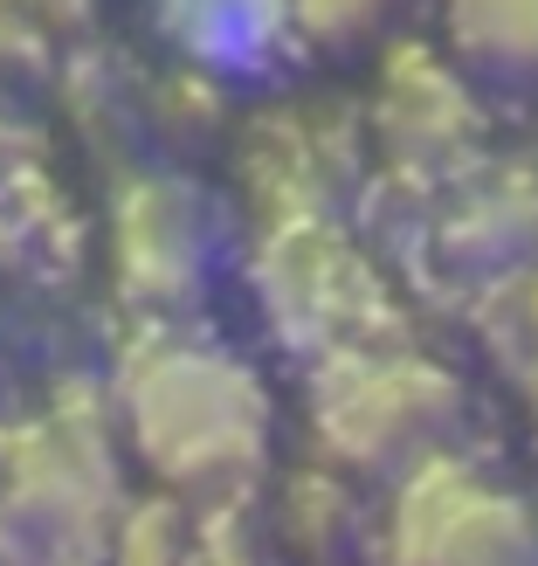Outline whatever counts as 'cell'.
<instances>
[{"mask_svg":"<svg viewBox=\"0 0 538 566\" xmlns=\"http://www.w3.org/2000/svg\"><path fill=\"white\" fill-rule=\"evenodd\" d=\"M91 21V0H0V70H49L55 42Z\"/></svg>","mask_w":538,"mask_h":566,"instance_id":"obj_16","label":"cell"},{"mask_svg":"<svg viewBox=\"0 0 538 566\" xmlns=\"http://www.w3.org/2000/svg\"><path fill=\"white\" fill-rule=\"evenodd\" d=\"M442 28L463 70L504 83L538 76V0H442Z\"/></svg>","mask_w":538,"mask_h":566,"instance_id":"obj_13","label":"cell"},{"mask_svg":"<svg viewBox=\"0 0 538 566\" xmlns=\"http://www.w3.org/2000/svg\"><path fill=\"white\" fill-rule=\"evenodd\" d=\"M152 21L193 70L214 76H249L276 42H291V0H152Z\"/></svg>","mask_w":538,"mask_h":566,"instance_id":"obj_10","label":"cell"},{"mask_svg":"<svg viewBox=\"0 0 538 566\" xmlns=\"http://www.w3.org/2000/svg\"><path fill=\"white\" fill-rule=\"evenodd\" d=\"M387 566H538V518L463 457L429 449L387 504Z\"/></svg>","mask_w":538,"mask_h":566,"instance_id":"obj_6","label":"cell"},{"mask_svg":"<svg viewBox=\"0 0 538 566\" xmlns=\"http://www.w3.org/2000/svg\"><path fill=\"white\" fill-rule=\"evenodd\" d=\"M0 512L8 546L28 566H104L118 532V457L91 394H63L0 442Z\"/></svg>","mask_w":538,"mask_h":566,"instance_id":"obj_2","label":"cell"},{"mask_svg":"<svg viewBox=\"0 0 538 566\" xmlns=\"http://www.w3.org/2000/svg\"><path fill=\"white\" fill-rule=\"evenodd\" d=\"M484 353L511 374L518 401L538 429V270L504 276L484 291Z\"/></svg>","mask_w":538,"mask_h":566,"instance_id":"obj_14","label":"cell"},{"mask_svg":"<svg viewBox=\"0 0 538 566\" xmlns=\"http://www.w3.org/2000/svg\"><path fill=\"white\" fill-rule=\"evenodd\" d=\"M63 111L70 125L104 153H131L138 138H152V76H138L118 49H76L63 70Z\"/></svg>","mask_w":538,"mask_h":566,"instance_id":"obj_12","label":"cell"},{"mask_svg":"<svg viewBox=\"0 0 538 566\" xmlns=\"http://www.w3.org/2000/svg\"><path fill=\"white\" fill-rule=\"evenodd\" d=\"M401 14V0H291V42L310 49H359Z\"/></svg>","mask_w":538,"mask_h":566,"instance_id":"obj_17","label":"cell"},{"mask_svg":"<svg viewBox=\"0 0 538 566\" xmlns=\"http://www.w3.org/2000/svg\"><path fill=\"white\" fill-rule=\"evenodd\" d=\"M76 249L83 229L35 159H14L0 166V276H21V283H55L76 270Z\"/></svg>","mask_w":538,"mask_h":566,"instance_id":"obj_11","label":"cell"},{"mask_svg":"<svg viewBox=\"0 0 538 566\" xmlns=\"http://www.w3.org/2000/svg\"><path fill=\"white\" fill-rule=\"evenodd\" d=\"M235 159H242V193L263 229L310 221L331 214L338 193L359 180V125L325 104H283L242 132Z\"/></svg>","mask_w":538,"mask_h":566,"instance_id":"obj_8","label":"cell"},{"mask_svg":"<svg viewBox=\"0 0 538 566\" xmlns=\"http://www.w3.org/2000/svg\"><path fill=\"white\" fill-rule=\"evenodd\" d=\"M352 525H359V504H352V484H346V470H304L291 476V491H283V546H297L310 559H325L352 539Z\"/></svg>","mask_w":538,"mask_h":566,"instance_id":"obj_15","label":"cell"},{"mask_svg":"<svg viewBox=\"0 0 538 566\" xmlns=\"http://www.w3.org/2000/svg\"><path fill=\"white\" fill-rule=\"evenodd\" d=\"M221 208L208 201L187 174H131L110 201V229H104V256L118 297L138 304L152 325H166L173 311H193L214 283L221 263Z\"/></svg>","mask_w":538,"mask_h":566,"instance_id":"obj_5","label":"cell"},{"mask_svg":"<svg viewBox=\"0 0 538 566\" xmlns=\"http://www.w3.org/2000/svg\"><path fill=\"white\" fill-rule=\"evenodd\" d=\"M118 421L131 457L173 497H235L270 457V394L229 346L146 325L118 359Z\"/></svg>","mask_w":538,"mask_h":566,"instance_id":"obj_1","label":"cell"},{"mask_svg":"<svg viewBox=\"0 0 538 566\" xmlns=\"http://www.w3.org/2000/svg\"><path fill=\"white\" fill-rule=\"evenodd\" d=\"M531 249H538V180L518 166H470L449 187H435L429 214H421V256L470 291L525 276Z\"/></svg>","mask_w":538,"mask_h":566,"instance_id":"obj_9","label":"cell"},{"mask_svg":"<svg viewBox=\"0 0 538 566\" xmlns=\"http://www.w3.org/2000/svg\"><path fill=\"white\" fill-rule=\"evenodd\" d=\"M373 153L380 174L408 193H435L456 174H470L476 138H484V111L456 55H435L429 42H393L373 76Z\"/></svg>","mask_w":538,"mask_h":566,"instance_id":"obj_7","label":"cell"},{"mask_svg":"<svg viewBox=\"0 0 538 566\" xmlns=\"http://www.w3.org/2000/svg\"><path fill=\"white\" fill-rule=\"evenodd\" d=\"M463 421V380L408 346H352L310 366V436L346 476L408 470Z\"/></svg>","mask_w":538,"mask_h":566,"instance_id":"obj_3","label":"cell"},{"mask_svg":"<svg viewBox=\"0 0 538 566\" xmlns=\"http://www.w3.org/2000/svg\"><path fill=\"white\" fill-rule=\"evenodd\" d=\"M256 304L297 359H331L352 346H401L380 270L352 249L331 214L276 221L256 249Z\"/></svg>","mask_w":538,"mask_h":566,"instance_id":"obj_4","label":"cell"}]
</instances>
